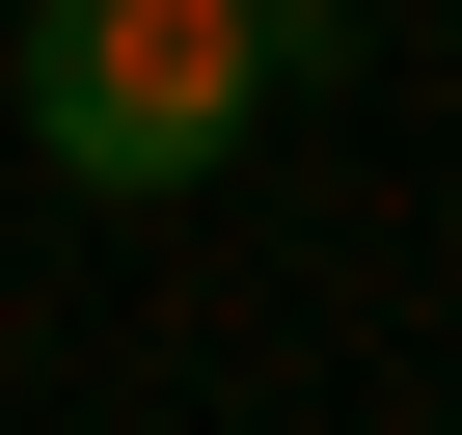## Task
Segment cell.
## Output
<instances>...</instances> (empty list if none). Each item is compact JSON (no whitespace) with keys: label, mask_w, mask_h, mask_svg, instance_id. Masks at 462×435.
Instances as JSON below:
<instances>
[{"label":"cell","mask_w":462,"mask_h":435,"mask_svg":"<svg viewBox=\"0 0 462 435\" xmlns=\"http://www.w3.org/2000/svg\"><path fill=\"white\" fill-rule=\"evenodd\" d=\"M0 109H28L55 190H217L273 109V28L245 0H28L0 28Z\"/></svg>","instance_id":"cell-1"},{"label":"cell","mask_w":462,"mask_h":435,"mask_svg":"<svg viewBox=\"0 0 462 435\" xmlns=\"http://www.w3.org/2000/svg\"><path fill=\"white\" fill-rule=\"evenodd\" d=\"M245 28H273V82H300V55H354V0H245Z\"/></svg>","instance_id":"cell-2"}]
</instances>
